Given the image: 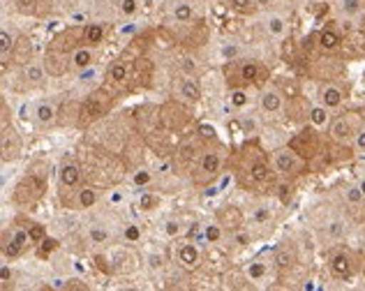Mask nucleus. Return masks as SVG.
Segmentation results:
<instances>
[{
    "label": "nucleus",
    "instance_id": "f257e3e1",
    "mask_svg": "<svg viewBox=\"0 0 365 291\" xmlns=\"http://www.w3.org/2000/svg\"><path fill=\"white\" fill-rule=\"evenodd\" d=\"M225 76H227L229 88H247V86H257L268 79V67L259 61L238 58V61L227 63Z\"/></svg>",
    "mask_w": 365,
    "mask_h": 291
},
{
    "label": "nucleus",
    "instance_id": "f03ea898",
    "mask_svg": "<svg viewBox=\"0 0 365 291\" xmlns=\"http://www.w3.org/2000/svg\"><path fill=\"white\" fill-rule=\"evenodd\" d=\"M113 102H116V95L109 88H95L81 100V118H79V128H91L93 123L102 121L104 116H109L113 109Z\"/></svg>",
    "mask_w": 365,
    "mask_h": 291
},
{
    "label": "nucleus",
    "instance_id": "7ed1b4c3",
    "mask_svg": "<svg viewBox=\"0 0 365 291\" xmlns=\"http://www.w3.org/2000/svg\"><path fill=\"white\" fill-rule=\"evenodd\" d=\"M222 162H225L222 148H206L199 155V160L192 164V171H190L192 183H195L197 188L210 185V183L217 178V173L222 171Z\"/></svg>",
    "mask_w": 365,
    "mask_h": 291
},
{
    "label": "nucleus",
    "instance_id": "20e7f679",
    "mask_svg": "<svg viewBox=\"0 0 365 291\" xmlns=\"http://www.w3.org/2000/svg\"><path fill=\"white\" fill-rule=\"evenodd\" d=\"M363 113L361 111H344L340 116H335L329 125V137L333 143L338 146H351L354 137L359 134V130L363 128Z\"/></svg>",
    "mask_w": 365,
    "mask_h": 291
},
{
    "label": "nucleus",
    "instance_id": "39448f33",
    "mask_svg": "<svg viewBox=\"0 0 365 291\" xmlns=\"http://www.w3.org/2000/svg\"><path fill=\"white\" fill-rule=\"evenodd\" d=\"M305 162L307 160H303L289 143L275 148L273 155H271V164H273L275 173L280 178H284V180H292L296 176H301V173L305 171Z\"/></svg>",
    "mask_w": 365,
    "mask_h": 291
},
{
    "label": "nucleus",
    "instance_id": "423d86ee",
    "mask_svg": "<svg viewBox=\"0 0 365 291\" xmlns=\"http://www.w3.org/2000/svg\"><path fill=\"white\" fill-rule=\"evenodd\" d=\"M46 180L37 173H28L21 180L16 183V188L12 192V201L16 206H35L37 201L44 197Z\"/></svg>",
    "mask_w": 365,
    "mask_h": 291
},
{
    "label": "nucleus",
    "instance_id": "0eeeda50",
    "mask_svg": "<svg viewBox=\"0 0 365 291\" xmlns=\"http://www.w3.org/2000/svg\"><path fill=\"white\" fill-rule=\"evenodd\" d=\"M33 242V236L31 231H28V227H12V229H5L3 231V257L7 259H16L21 257L24 252L31 247Z\"/></svg>",
    "mask_w": 365,
    "mask_h": 291
},
{
    "label": "nucleus",
    "instance_id": "6e6552de",
    "mask_svg": "<svg viewBox=\"0 0 365 291\" xmlns=\"http://www.w3.org/2000/svg\"><path fill=\"white\" fill-rule=\"evenodd\" d=\"M329 270L335 280H351L359 270V261L349 250H335L329 257Z\"/></svg>",
    "mask_w": 365,
    "mask_h": 291
},
{
    "label": "nucleus",
    "instance_id": "1a4fd4ad",
    "mask_svg": "<svg viewBox=\"0 0 365 291\" xmlns=\"http://www.w3.org/2000/svg\"><path fill=\"white\" fill-rule=\"evenodd\" d=\"M0 148H3V162H14L21 155L24 141L19 137L12 123H7V106L3 102V137H0Z\"/></svg>",
    "mask_w": 365,
    "mask_h": 291
},
{
    "label": "nucleus",
    "instance_id": "9d476101",
    "mask_svg": "<svg viewBox=\"0 0 365 291\" xmlns=\"http://www.w3.org/2000/svg\"><path fill=\"white\" fill-rule=\"evenodd\" d=\"M201 14V0H169L167 3V16L171 21L190 26L197 21Z\"/></svg>",
    "mask_w": 365,
    "mask_h": 291
},
{
    "label": "nucleus",
    "instance_id": "9b49d317",
    "mask_svg": "<svg viewBox=\"0 0 365 291\" xmlns=\"http://www.w3.org/2000/svg\"><path fill=\"white\" fill-rule=\"evenodd\" d=\"M289 146L301 155L303 160H312V158H317V155L322 153V137H319V130H314V128H310V130H303V132H299L296 137L289 141Z\"/></svg>",
    "mask_w": 365,
    "mask_h": 291
},
{
    "label": "nucleus",
    "instance_id": "f8f14e48",
    "mask_svg": "<svg viewBox=\"0 0 365 291\" xmlns=\"http://www.w3.org/2000/svg\"><path fill=\"white\" fill-rule=\"evenodd\" d=\"M46 76H49L46 65L40 61H28L21 65V70H19V81H21V88H26V91H33V88L44 86Z\"/></svg>",
    "mask_w": 365,
    "mask_h": 291
},
{
    "label": "nucleus",
    "instance_id": "ddd939ff",
    "mask_svg": "<svg viewBox=\"0 0 365 291\" xmlns=\"http://www.w3.org/2000/svg\"><path fill=\"white\" fill-rule=\"evenodd\" d=\"M100 192L93 185H79L74 192H70V199H65L63 203L76 210H91L100 203Z\"/></svg>",
    "mask_w": 365,
    "mask_h": 291
},
{
    "label": "nucleus",
    "instance_id": "4468645a",
    "mask_svg": "<svg viewBox=\"0 0 365 291\" xmlns=\"http://www.w3.org/2000/svg\"><path fill=\"white\" fill-rule=\"evenodd\" d=\"M245 173L255 185H266V183L273 178L275 169H273V164L266 162V158L262 153H255L252 160L245 162Z\"/></svg>",
    "mask_w": 365,
    "mask_h": 291
},
{
    "label": "nucleus",
    "instance_id": "2eb2a0df",
    "mask_svg": "<svg viewBox=\"0 0 365 291\" xmlns=\"http://www.w3.org/2000/svg\"><path fill=\"white\" fill-rule=\"evenodd\" d=\"M132 72H134V63L128 61V58H118V61H113L107 70V86L109 88H123L125 83L132 79Z\"/></svg>",
    "mask_w": 365,
    "mask_h": 291
},
{
    "label": "nucleus",
    "instance_id": "dca6fc26",
    "mask_svg": "<svg viewBox=\"0 0 365 291\" xmlns=\"http://www.w3.org/2000/svg\"><path fill=\"white\" fill-rule=\"evenodd\" d=\"M58 185H61V197L74 192L81 185V167L74 160H67L58 169Z\"/></svg>",
    "mask_w": 365,
    "mask_h": 291
},
{
    "label": "nucleus",
    "instance_id": "f3484780",
    "mask_svg": "<svg viewBox=\"0 0 365 291\" xmlns=\"http://www.w3.org/2000/svg\"><path fill=\"white\" fill-rule=\"evenodd\" d=\"M344 100H347V88L335 81H326L319 86V104L326 106V109H340V106L344 104Z\"/></svg>",
    "mask_w": 365,
    "mask_h": 291
},
{
    "label": "nucleus",
    "instance_id": "a211bd4d",
    "mask_svg": "<svg viewBox=\"0 0 365 291\" xmlns=\"http://www.w3.org/2000/svg\"><path fill=\"white\" fill-rule=\"evenodd\" d=\"M98 46H76L74 51H70V70L72 72H86V70H91V67L98 63Z\"/></svg>",
    "mask_w": 365,
    "mask_h": 291
},
{
    "label": "nucleus",
    "instance_id": "6ab92c4d",
    "mask_svg": "<svg viewBox=\"0 0 365 291\" xmlns=\"http://www.w3.org/2000/svg\"><path fill=\"white\" fill-rule=\"evenodd\" d=\"M259 109L266 116H277L284 109V95L275 86H264L259 93Z\"/></svg>",
    "mask_w": 365,
    "mask_h": 291
},
{
    "label": "nucleus",
    "instance_id": "aec40b11",
    "mask_svg": "<svg viewBox=\"0 0 365 291\" xmlns=\"http://www.w3.org/2000/svg\"><path fill=\"white\" fill-rule=\"evenodd\" d=\"M176 259H178V266L180 268L197 270L201 266V259H204V255H201V247L197 245V242L185 240V242H180V245H178Z\"/></svg>",
    "mask_w": 365,
    "mask_h": 291
},
{
    "label": "nucleus",
    "instance_id": "412c9836",
    "mask_svg": "<svg viewBox=\"0 0 365 291\" xmlns=\"http://www.w3.org/2000/svg\"><path fill=\"white\" fill-rule=\"evenodd\" d=\"M33 121L40 125V128H51L58 121V106L51 100H42L33 106Z\"/></svg>",
    "mask_w": 365,
    "mask_h": 291
},
{
    "label": "nucleus",
    "instance_id": "4be33fe9",
    "mask_svg": "<svg viewBox=\"0 0 365 291\" xmlns=\"http://www.w3.org/2000/svg\"><path fill=\"white\" fill-rule=\"evenodd\" d=\"M178 97L182 102L187 104H197L201 100V83H199V76H192V74H182L178 79Z\"/></svg>",
    "mask_w": 365,
    "mask_h": 291
},
{
    "label": "nucleus",
    "instance_id": "5701e85b",
    "mask_svg": "<svg viewBox=\"0 0 365 291\" xmlns=\"http://www.w3.org/2000/svg\"><path fill=\"white\" fill-rule=\"evenodd\" d=\"M217 220L222 222V227H225L227 231H232V234H234V231H241V229H243L245 215H243V210H241V208L234 206V203H227V206L220 208Z\"/></svg>",
    "mask_w": 365,
    "mask_h": 291
},
{
    "label": "nucleus",
    "instance_id": "b1692460",
    "mask_svg": "<svg viewBox=\"0 0 365 291\" xmlns=\"http://www.w3.org/2000/svg\"><path fill=\"white\" fill-rule=\"evenodd\" d=\"M262 28H264V33L268 37H275V40H280V37H284L287 33H289V21L282 16V14H277V12H268L264 19H262Z\"/></svg>",
    "mask_w": 365,
    "mask_h": 291
},
{
    "label": "nucleus",
    "instance_id": "393cba45",
    "mask_svg": "<svg viewBox=\"0 0 365 291\" xmlns=\"http://www.w3.org/2000/svg\"><path fill=\"white\" fill-rule=\"evenodd\" d=\"M86 238H88L91 245L95 247H102V245H109L111 238H113V231L107 222H91L88 227H86Z\"/></svg>",
    "mask_w": 365,
    "mask_h": 291
},
{
    "label": "nucleus",
    "instance_id": "a878e982",
    "mask_svg": "<svg viewBox=\"0 0 365 291\" xmlns=\"http://www.w3.org/2000/svg\"><path fill=\"white\" fill-rule=\"evenodd\" d=\"M109 31V24L104 21H91L83 26V37H81V44L86 46H102L104 37H107Z\"/></svg>",
    "mask_w": 365,
    "mask_h": 291
},
{
    "label": "nucleus",
    "instance_id": "bb28decb",
    "mask_svg": "<svg viewBox=\"0 0 365 291\" xmlns=\"http://www.w3.org/2000/svg\"><path fill=\"white\" fill-rule=\"evenodd\" d=\"M79 118H81V102H65L58 109L56 125H61V128H79Z\"/></svg>",
    "mask_w": 365,
    "mask_h": 291
},
{
    "label": "nucleus",
    "instance_id": "cd10ccee",
    "mask_svg": "<svg viewBox=\"0 0 365 291\" xmlns=\"http://www.w3.org/2000/svg\"><path fill=\"white\" fill-rule=\"evenodd\" d=\"M132 208H134V213H139V215H148V213L160 208V194L150 192V190H141L137 194V199H134Z\"/></svg>",
    "mask_w": 365,
    "mask_h": 291
},
{
    "label": "nucleus",
    "instance_id": "c85d7f7f",
    "mask_svg": "<svg viewBox=\"0 0 365 291\" xmlns=\"http://www.w3.org/2000/svg\"><path fill=\"white\" fill-rule=\"evenodd\" d=\"M273 220H275V208L268 201H259L252 206V210H250V222H252L255 227H268Z\"/></svg>",
    "mask_w": 365,
    "mask_h": 291
},
{
    "label": "nucleus",
    "instance_id": "c756f323",
    "mask_svg": "<svg viewBox=\"0 0 365 291\" xmlns=\"http://www.w3.org/2000/svg\"><path fill=\"white\" fill-rule=\"evenodd\" d=\"M340 44H342V37H340V33L335 31V28H331V26H329V28H322L319 35H317V46H319L322 51H326V53L338 51Z\"/></svg>",
    "mask_w": 365,
    "mask_h": 291
},
{
    "label": "nucleus",
    "instance_id": "7c9ffc66",
    "mask_svg": "<svg viewBox=\"0 0 365 291\" xmlns=\"http://www.w3.org/2000/svg\"><path fill=\"white\" fill-rule=\"evenodd\" d=\"M307 121H310V125L314 130L324 132V130H329L333 116H331V109H326V106H322V104H314L307 109Z\"/></svg>",
    "mask_w": 365,
    "mask_h": 291
},
{
    "label": "nucleus",
    "instance_id": "2f4dec72",
    "mask_svg": "<svg viewBox=\"0 0 365 291\" xmlns=\"http://www.w3.org/2000/svg\"><path fill=\"white\" fill-rule=\"evenodd\" d=\"M153 72H155L153 61H148V58H137V61H134L132 79H137V86H148L153 79Z\"/></svg>",
    "mask_w": 365,
    "mask_h": 291
},
{
    "label": "nucleus",
    "instance_id": "473e14b6",
    "mask_svg": "<svg viewBox=\"0 0 365 291\" xmlns=\"http://www.w3.org/2000/svg\"><path fill=\"white\" fill-rule=\"evenodd\" d=\"M153 183H155V173H153L150 169H146V167L134 169L132 176H130V185L134 190H148Z\"/></svg>",
    "mask_w": 365,
    "mask_h": 291
},
{
    "label": "nucleus",
    "instance_id": "72a5a7b5",
    "mask_svg": "<svg viewBox=\"0 0 365 291\" xmlns=\"http://www.w3.org/2000/svg\"><path fill=\"white\" fill-rule=\"evenodd\" d=\"M225 234H227V229L222 227V222H220L217 218L215 220H208L206 225H204V238L208 242H213V245L222 242L225 240Z\"/></svg>",
    "mask_w": 365,
    "mask_h": 291
},
{
    "label": "nucleus",
    "instance_id": "f704fd0d",
    "mask_svg": "<svg viewBox=\"0 0 365 291\" xmlns=\"http://www.w3.org/2000/svg\"><path fill=\"white\" fill-rule=\"evenodd\" d=\"M245 273H247L250 282H264L266 275H268V261H264V259L250 261L247 268H245Z\"/></svg>",
    "mask_w": 365,
    "mask_h": 291
},
{
    "label": "nucleus",
    "instance_id": "c9c22d12",
    "mask_svg": "<svg viewBox=\"0 0 365 291\" xmlns=\"http://www.w3.org/2000/svg\"><path fill=\"white\" fill-rule=\"evenodd\" d=\"M294 261H296V255H294L292 242H282V245L277 247V252H275V259H273L275 268H289V266L294 264Z\"/></svg>",
    "mask_w": 365,
    "mask_h": 291
},
{
    "label": "nucleus",
    "instance_id": "e433bc0d",
    "mask_svg": "<svg viewBox=\"0 0 365 291\" xmlns=\"http://www.w3.org/2000/svg\"><path fill=\"white\" fill-rule=\"evenodd\" d=\"M227 102H229V106H232V109L243 111L245 106L250 104V91L247 88H229Z\"/></svg>",
    "mask_w": 365,
    "mask_h": 291
},
{
    "label": "nucleus",
    "instance_id": "4c0bfd02",
    "mask_svg": "<svg viewBox=\"0 0 365 291\" xmlns=\"http://www.w3.org/2000/svg\"><path fill=\"white\" fill-rule=\"evenodd\" d=\"M120 238H123V242H128V245L139 242L143 238V229L139 227V222H125L120 227Z\"/></svg>",
    "mask_w": 365,
    "mask_h": 291
},
{
    "label": "nucleus",
    "instance_id": "58836bf2",
    "mask_svg": "<svg viewBox=\"0 0 365 291\" xmlns=\"http://www.w3.org/2000/svg\"><path fill=\"white\" fill-rule=\"evenodd\" d=\"M324 234L329 240L338 242V240L344 238V234H347V225H344L342 220H331V222H326V225H324Z\"/></svg>",
    "mask_w": 365,
    "mask_h": 291
},
{
    "label": "nucleus",
    "instance_id": "ea45409f",
    "mask_svg": "<svg viewBox=\"0 0 365 291\" xmlns=\"http://www.w3.org/2000/svg\"><path fill=\"white\" fill-rule=\"evenodd\" d=\"M116 9L120 19H134L141 12V0H118Z\"/></svg>",
    "mask_w": 365,
    "mask_h": 291
},
{
    "label": "nucleus",
    "instance_id": "a19ab883",
    "mask_svg": "<svg viewBox=\"0 0 365 291\" xmlns=\"http://www.w3.org/2000/svg\"><path fill=\"white\" fill-rule=\"evenodd\" d=\"M14 5L21 14H28V16L42 14V0H14Z\"/></svg>",
    "mask_w": 365,
    "mask_h": 291
},
{
    "label": "nucleus",
    "instance_id": "79ce46f5",
    "mask_svg": "<svg viewBox=\"0 0 365 291\" xmlns=\"http://www.w3.org/2000/svg\"><path fill=\"white\" fill-rule=\"evenodd\" d=\"M229 7L234 9L236 14H255L257 12V7H259V3L257 0H229Z\"/></svg>",
    "mask_w": 365,
    "mask_h": 291
},
{
    "label": "nucleus",
    "instance_id": "37998d69",
    "mask_svg": "<svg viewBox=\"0 0 365 291\" xmlns=\"http://www.w3.org/2000/svg\"><path fill=\"white\" fill-rule=\"evenodd\" d=\"M162 234L167 238H178L182 234V222L178 218H167L162 222Z\"/></svg>",
    "mask_w": 365,
    "mask_h": 291
},
{
    "label": "nucleus",
    "instance_id": "c03bdc74",
    "mask_svg": "<svg viewBox=\"0 0 365 291\" xmlns=\"http://www.w3.org/2000/svg\"><path fill=\"white\" fill-rule=\"evenodd\" d=\"M0 40H3V44H0V51H3V63H7V56L12 53V48H14V37L7 33V28H3Z\"/></svg>",
    "mask_w": 365,
    "mask_h": 291
},
{
    "label": "nucleus",
    "instance_id": "a18cd8bd",
    "mask_svg": "<svg viewBox=\"0 0 365 291\" xmlns=\"http://www.w3.org/2000/svg\"><path fill=\"white\" fill-rule=\"evenodd\" d=\"M238 125H241L243 134H257L259 132V125L252 116H238Z\"/></svg>",
    "mask_w": 365,
    "mask_h": 291
},
{
    "label": "nucleus",
    "instance_id": "49530a36",
    "mask_svg": "<svg viewBox=\"0 0 365 291\" xmlns=\"http://www.w3.org/2000/svg\"><path fill=\"white\" fill-rule=\"evenodd\" d=\"M342 12L347 14V16H361L363 3H361V0H344V3H342Z\"/></svg>",
    "mask_w": 365,
    "mask_h": 291
},
{
    "label": "nucleus",
    "instance_id": "de8ad7c7",
    "mask_svg": "<svg viewBox=\"0 0 365 291\" xmlns=\"http://www.w3.org/2000/svg\"><path fill=\"white\" fill-rule=\"evenodd\" d=\"M351 148L356 150V153H361V155H365V123H363V128L359 130L356 137H354V141H351Z\"/></svg>",
    "mask_w": 365,
    "mask_h": 291
},
{
    "label": "nucleus",
    "instance_id": "09e8293b",
    "mask_svg": "<svg viewBox=\"0 0 365 291\" xmlns=\"http://www.w3.org/2000/svg\"><path fill=\"white\" fill-rule=\"evenodd\" d=\"M238 56H241V48L238 46H232V44L222 46V61L232 63V61H238Z\"/></svg>",
    "mask_w": 365,
    "mask_h": 291
},
{
    "label": "nucleus",
    "instance_id": "8fccbe9b",
    "mask_svg": "<svg viewBox=\"0 0 365 291\" xmlns=\"http://www.w3.org/2000/svg\"><path fill=\"white\" fill-rule=\"evenodd\" d=\"M26 227H28V231H31L33 240H42L46 236V229L42 225H26Z\"/></svg>",
    "mask_w": 365,
    "mask_h": 291
},
{
    "label": "nucleus",
    "instance_id": "3c124183",
    "mask_svg": "<svg viewBox=\"0 0 365 291\" xmlns=\"http://www.w3.org/2000/svg\"><path fill=\"white\" fill-rule=\"evenodd\" d=\"M148 266H150L153 270H155V268H162V266H165V257H162V255H155V252H153V255L148 257Z\"/></svg>",
    "mask_w": 365,
    "mask_h": 291
},
{
    "label": "nucleus",
    "instance_id": "603ef678",
    "mask_svg": "<svg viewBox=\"0 0 365 291\" xmlns=\"http://www.w3.org/2000/svg\"><path fill=\"white\" fill-rule=\"evenodd\" d=\"M111 201H113V203H120V201H125V192L113 190V192H111Z\"/></svg>",
    "mask_w": 365,
    "mask_h": 291
},
{
    "label": "nucleus",
    "instance_id": "864d4df0",
    "mask_svg": "<svg viewBox=\"0 0 365 291\" xmlns=\"http://www.w3.org/2000/svg\"><path fill=\"white\" fill-rule=\"evenodd\" d=\"M7 277H9V270H7V264H3V287H7Z\"/></svg>",
    "mask_w": 365,
    "mask_h": 291
},
{
    "label": "nucleus",
    "instance_id": "5fc2aeb1",
    "mask_svg": "<svg viewBox=\"0 0 365 291\" xmlns=\"http://www.w3.org/2000/svg\"><path fill=\"white\" fill-rule=\"evenodd\" d=\"M359 188H361V192L365 194V176H363V178L359 180Z\"/></svg>",
    "mask_w": 365,
    "mask_h": 291
}]
</instances>
